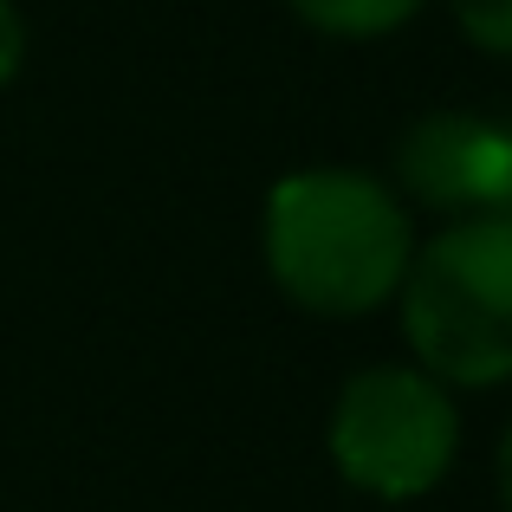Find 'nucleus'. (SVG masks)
<instances>
[{"instance_id":"obj_1","label":"nucleus","mask_w":512,"mask_h":512,"mask_svg":"<svg viewBox=\"0 0 512 512\" xmlns=\"http://www.w3.org/2000/svg\"><path fill=\"white\" fill-rule=\"evenodd\" d=\"M415 260L409 214L383 182L305 169L266 195V266L299 312L363 318L396 299Z\"/></svg>"},{"instance_id":"obj_2","label":"nucleus","mask_w":512,"mask_h":512,"mask_svg":"<svg viewBox=\"0 0 512 512\" xmlns=\"http://www.w3.org/2000/svg\"><path fill=\"white\" fill-rule=\"evenodd\" d=\"M402 331L435 383L512 376V214H461L402 273Z\"/></svg>"},{"instance_id":"obj_3","label":"nucleus","mask_w":512,"mask_h":512,"mask_svg":"<svg viewBox=\"0 0 512 512\" xmlns=\"http://www.w3.org/2000/svg\"><path fill=\"white\" fill-rule=\"evenodd\" d=\"M454 448H461V415L448 383H435L428 370H402V363L363 370L331 409V461L350 487L376 500H422L454 467Z\"/></svg>"},{"instance_id":"obj_4","label":"nucleus","mask_w":512,"mask_h":512,"mask_svg":"<svg viewBox=\"0 0 512 512\" xmlns=\"http://www.w3.org/2000/svg\"><path fill=\"white\" fill-rule=\"evenodd\" d=\"M396 175L415 201L448 214H500L506 130L480 111H435L396 143Z\"/></svg>"},{"instance_id":"obj_5","label":"nucleus","mask_w":512,"mask_h":512,"mask_svg":"<svg viewBox=\"0 0 512 512\" xmlns=\"http://www.w3.org/2000/svg\"><path fill=\"white\" fill-rule=\"evenodd\" d=\"M305 26L318 33H338V39H376V33H396L402 20L422 13V0H292Z\"/></svg>"},{"instance_id":"obj_6","label":"nucleus","mask_w":512,"mask_h":512,"mask_svg":"<svg viewBox=\"0 0 512 512\" xmlns=\"http://www.w3.org/2000/svg\"><path fill=\"white\" fill-rule=\"evenodd\" d=\"M454 20H461V33L474 39L480 52H500L512 59V0H448Z\"/></svg>"},{"instance_id":"obj_7","label":"nucleus","mask_w":512,"mask_h":512,"mask_svg":"<svg viewBox=\"0 0 512 512\" xmlns=\"http://www.w3.org/2000/svg\"><path fill=\"white\" fill-rule=\"evenodd\" d=\"M20 59H26V26L13 13V0H0V85L20 72Z\"/></svg>"},{"instance_id":"obj_8","label":"nucleus","mask_w":512,"mask_h":512,"mask_svg":"<svg viewBox=\"0 0 512 512\" xmlns=\"http://www.w3.org/2000/svg\"><path fill=\"white\" fill-rule=\"evenodd\" d=\"M500 130H506V182H500V214H512V111L500 117Z\"/></svg>"},{"instance_id":"obj_9","label":"nucleus","mask_w":512,"mask_h":512,"mask_svg":"<svg viewBox=\"0 0 512 512\" xmlns=\"http://www.w3.org/2000/svg\"><path fill=\"white\" fill-rule=\"evenodd\" d=\"M500 493H506V512H512V428H506V441H500Z\"/></svg>"}]
</instances>
